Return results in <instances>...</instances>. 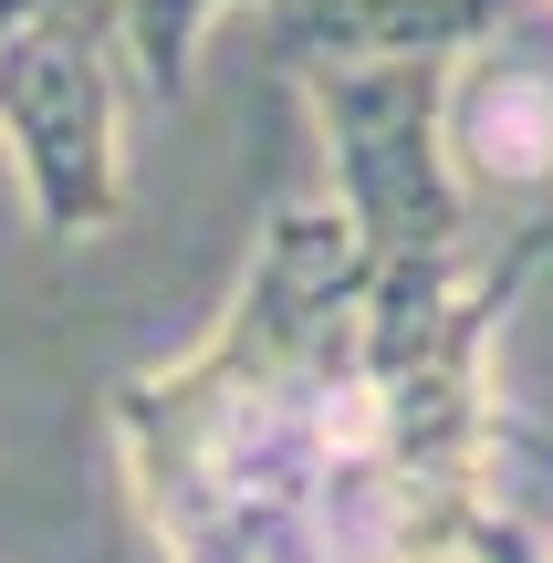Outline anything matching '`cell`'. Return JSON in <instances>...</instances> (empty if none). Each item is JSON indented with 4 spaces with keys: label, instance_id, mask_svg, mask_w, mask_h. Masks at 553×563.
<instances>
[{
    "label": "cell",
    "instance_id": "6da1fadb",
    "mask_svg": "<svg viewBox=\"0 0 553 563\" xmlns=\"http://www.w3.org/2000/svg\"><path fill=\"white\" fill-rule=\"evenodd\" d=\"M376 251L334 199L272 209L230 313L115 397L157 563H450L471 511L387 460L355 355Z\"/></svg>",
    "mask_w": 553,
    "mask_h": 563
},
{
    "label": "cell",
    "instance_id": "7a4b0ae2",
    "mask_svg": "<svg viewBox=\"0 0 553 563\" xmlns=\"http://www.w3.org/2000/svg\"><path fill=\"white\" fill-rule=\"evenodd\" d=\"M313 136L334 167V209L376 262L439 251L471 230V188L450 157V53H376V63H292Z\"/></svg>",
    "mask_w": 553,
    "mask_h": 563
},
{
    "label": "cell",
    "instance_id": "3957f363",
    "mask_svg": "<svg viewBox=\"0 0 553 563\" xmlns=\"http://www.w3.org/2000/svg\"><path fill=\"white\" fill-rule=\"evenodd\" d=\"M0 146L21 167L42 241H95L125 220V95H115V21L42 0L0 32Z\"/></svg>",
    "mask_w": 553,
    "mask_h": 563
},
{
    "label": "cell",
    "instance_id": "277c9868",
    "mask_svg": "<svg viewBox=\"0 0 553 563\" xmlns=\"http://www.w3.org/2000/svg\"><path fill=\"white\" fill-rule=\"evenodd\" d=\"M450 157L460 188L553 199V11L512 0L480 42L450 53Z\"/></svg>",
    "mask_w": 553,
    "mask_h": 563
},
{
    "label": "cell",
    "instance_id": "5b68a950",
    "mask_svg": "<svg viewBox=\"0 0 553 563\" xmlns=\"http://www.w3.org/2000/svg\"><path fill=\"white\" fill-rule=\"evenodd\" d=\"M512 0H272L292 63H376V53H460Z\"/></svg>",
    "mask_w": 553,
    "mask_h": 563
},
{
    "label": "cell",
    "instance_id": "8992f818",
    "mask_svg": "<svg viewBox=\"0 0 553 563\" xmlns=\"http://www.w3.org/2000/svg\"><path fill=\"white\" fill-rule=\"evenodd\" d=\"M220 11H241V0H115V63L157 104H188V84H199V32Z\"/></svg>",
    "mask_w": 553,
    "mask_h": 563
},
{
    "label": "cell",
    "instance_id": "52a82bcc",
    "mask_svg": "<svg viewBox=\"0 0 553 563\" xmlns=\"http://www.w3.org/2000/svg\"><path fill=\"white\" fill-rule=\"evenodd\" d=\"M460 563H553V543H543V532L491 490V501L471 511V532H460Z\"/></svg>",
    "mask_w": 553,
    "mask_h": 563
},
{
    "label": "cell",
    "instance_id": "ba28073f",
    "mask_svg": "<svg viewBox=\"0 0 553 563\" xmlns=\"http://www.w3.org/2000/svg\"><path fill=\"white\" fill-rule=\"evenodd\" d=\"M42 11V0H0V32H21V21H32Z\"/></svg>",
    "mask_w": 553,
    "mask_h": 563
},
{
    "label": "cell",
    "instance_id": "9c48e42d",
    "mask_svg": "<svg viewBox=\"0 0 553 563\" xmlns=\"http://www.w3.org/2000/svg\"><path fill=\"white\" fill-rule=\"evenodd\" d=\"M543 543H553V532H543Z\"/></svg>",
    "mask_w": 553,
    "mask_h": 563
}]
</instances>
